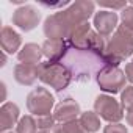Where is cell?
Here are the masks:
<instances>
[{
	"instance_id": "16",
	"label": "cell",
	"mask_w": 133,
	"mask_h": 133,
	"mask_svg": "<svg viewBox=\"0 0 133 133\" xmlns=\"http://www.w3.org/2000/svg\"><path fill=\"white\" fill-rule=\"evenodd\" d=\"M14 78H16V82H17L19 85H22V86H31V85L39 78L38 66L19 63L16 68H14Z\"/></svg>"
},
{
	"instance_id": "2",
	"label": "cell",
	"mask_w": 133,
	"mask_h": 133,
	"mask_svg": "<svg viewBox=\"0 0 133 133\" xmlns=\"http://www.w3.org/2000/svg\"><path fill=\"white\" fill-rule=\"evenodd\" d=\"M133 55V31L119 25L113 36L108 39L105 58L108 66H119L124 59Z\"/></svg>"
},
{
	"instance_id": "15",
	"label": "cell",
	"mask_w": 133,
	"mask_h": 133,
	"mask_svg": "<svg viewBox=\"0 0 133 133\" xmlns=\"http://www.w3.org/2000/svg\"><path fill=\"white\" fill-rule=\"evenodd\" d=\"M91 31H92V28H91V24L89 22L75 27L71 31L69 38H68L69 47H72V49H88V42H89Z\"/></svg>"
},
{
	"instance_id": "31",
	"label": "cell",
	"mask_w": 133,
	"mask_h": 133,
	"mask_svg": "<svg viewBox=\"0 0 133 133\" xmlns=\"http://www.w3.org/2000/svg\"><path fill=\"white\" fill-rule=\"evenodd\" d=\"M131 63H133V61H131Z\"/></svg>"
},
{
	"instance_id": "12",
	"label": "cell",
	"mask_w": 133,
	"mask_h": 133,
	"mask_svg": "<svg viewBox=\"0 0 133 133\" xmlns=\"http://www.w3.org/2000/svg\"><path fill=\"white\" fill-rule=\"evenodd\" d=\"M41 49H42V55L47 58V61L61 63L71 47H69V42L64 39H45L44 44L41 45Z\"/></svg>"
},
{
	"instance_id": "20",
	"label": "cell",
	"mask_w": 133,
	"mask_h": 133,
	"mask_svg": "<svg viewBox=\"0 0 133 133\" xmlns=\"http://www.w3.org/2000/svg\"><path fill=\"white\" fill-rule=\"evenodd\" d=\"M16 133H38V125L33 116H24L16 125Z\"/></svg>"
},
{
	"instance_id": "7",
	"label": "cell",
	"mask_w": 133,
	"mask_h": 133,
	"mask_svg": "<svg viewBox=\"0 0 133 133\" xmlns=\"http://www.w3.org/2000/svg\"><path fill=\"white\" fill-rule=\"evenodd\" d=\"M55 105V99L45 88H35L27 96V110L36 117L49 116Z\"/></svg>"
},
{
	"instance_id": "18",
	"label": "cell",
	"mask_w": 133,
	"mask_h": 133,
	"mask_svg": "<svg viewBox=\"0 0 133 133\" xmlns=\"http://www.w3.org/2000/svg\"><path fill=\"white\" fill-rule=\"evenodd\" d=\"M82 127L86 130V133H96L100 130V117L96 111H85L78 117Z\"/></svg>"
},
{
	"instance_id": "6",
	"label": "cell",
	"mask_w": 133,
	"mask_h": 133,
	"mask_svg": "<svg viewBox=\"0 0 133 133\" xmlns=\"http://www.w3.org/2000/svg\"><path fill=\"white\" fill-rule=\"evenodd\" d=\"M94 111L99 114L100 119L110 124H117L124 117V108L121 102H117L113 96H108V94H100L96 97Z\"/></svg>"
},
{
	"instance_id": "4",
	"label": "cell",
	"mask_w": 133,
	"mask_h": 133,
	"mask_svg": "<svg viewBox=\"0 0 133 133\" xmlns=\"http://www.w3.org/2000/svg\"><path fill=\"white\" fill-rule=\"evenodd\" d=\"M97 85L102 91L108 94L122 92L125 88V72L121 71L117 66H105V68L96 75Z\"/></svg>"
},
{
	"instance_id": "19",
	"label": "cell",
	"mask_w": 133,
	"mask_h": 133,
	"mask_svg": "<svg viewBox=\"0 0 133 133\" xmlns=\"http://www.w3.org/2000/svg\"><path fill=\"white\" fill-rule=\"evenodd\" d=\"M53 133H86V130L82 127L80 121H71V122H64V124H56L53 128Z\"/></svg>"
},
{
	"instance_id": "28",
	"label": "cell",
	"mask_w": 133,
	"mask_h": 133,
	"mask_svg": "<svg viewBox=\"0 0 133 133\" xmlns=\"http://www.w3.org/2000/svg\"><path fill=\"white\" fill-rule=\"evenodd\" d=\"M6 64V53L2 52V63H0V66H5Z\"/></svg>"
},
{
	"instance_id": "1",
	"label": "cell",
	"mask_w": 133,
	"mask_h": 133,
	"mask_svg": "<svg viewBox=\"0 0 133 133\" xmlns=\"http://www.w3.org/2000/svg\"><path fill=\"white\" fill-rule=\"evenodd\" d=\"M75 80H91L105 66H108L105 55L89 49H69L61 61Z\"/></svg>"
},
{
	"instance_id": "29",
	"label": "cell",
	"mask_w": 133,
	"mask_h": 133,
	"mask_svg": "<svg viewBox=\"0 0 133 133\" xmlns=\"http://www.w3.org/2000/svg\"><path fill=\"white\" fill-rule=\"evenodd\" d=\"M38 133H50V131H44V130H38Z\"/></svg>"
},
{
	"instance_id": "26",
	"label": "cell",
	"mask_w": 133,
	"mask_h": 133,
	"mask_svg": "<svg viewBox=\"0 0 133 133\" xmlns=\"http://www.w3.org/2000/svg\"><path fill=\"white\" fill-rule=\"evenodd\" d=\"M125 78L130 82V83H133V63H127L125 64Z\"/></svg>"
},
{
	"instance_id": "5",
	"label": "cell",
	"mask_w": 133,
	"mask_h": 133,
	"mask_svg": "<svg viewBox=\"0 0 133 133\" xmlns=\"http://www.w3.org/2000/svg\"><path fill=\"white\" fill-rule=\"evenodd\" d=\"M42 30H44V35L47 36V39H64V41H68L74 27H72L71 21L68 19V16H66L64 10H63V11L50 14L44 21Z\"/></svg>"
},
{
	"instance_id": "22",
	"label": "cell",
	"mask_w": 133,
	"mask_h": 133,
	"mask_svg": "<svg viewBox=\"0 0 133 133\" xmlns=\"http://www.w3.org/2000/svg\"><path fill=\"white\" fill-rule=\"evenodd\" d=\"M36 125H38V130H44V131H50L55 128L56 125V121L53 119V116H41L36 119Z\"/></svg>"
},
{
	"instance_id": "11",
	"label": "cell",
	"mask_w": 133,
	"mask_h": 133,
	"mask_svg": "<svg viewBox=\"0 0 133 133\" xmlns=\"http://www.w3.org/2000/svg\"><path fill=\"white\" fill-rule=\"evenodd\" d=\"M119 22V17L114 11H107V10H102L99 13L94 14V28L99 35H102L103 38H108L113 31H116V28L119 27L117 25Z\"/></svg>"
},
{
	"instance_id": "17",
	"label": "cell",
	"mask_w": 133,
	"mask_h": 133,
	"mask_svg": "<svg viewBox=\"0 0 133 133\" xmlns=\"http://www.w3.org/2000/svg\"><path fill=\"white\" fill-rule=\"evenodd\" d=\"M42 49L38 45V44H33V42H28L25 44L19 52H17V59L19 63L22 64H31V66H38L42 58Z\"/></svg>"
},
{
	"instance_id": "3",
	"label": "cell",
	"mask_w": 133,
	"mask_h": 133,
	"mask_svg": "<svg viewBox=\"0 0 133 133\" xmlns=\"http://www.w3.org/2000/svg\"><path fill=\"white\" fill-rule=\"evenodd\" d=\"M38 72H39V80L44 85L53 88L56 92L64 91L72 82V74L63 63H50V61L39 63Z\"/></svg>"
},
{
	"instance_id": "30",
	"label": "cell",
	"mask_w": 133,
	"mask_h": 133,
	"mask_svg": "<svg viewBox=\"0 0 133 133\" xmlns=\"http://www.w3.org/2000/svg\"><path fill=\"white\" fill-rule=\"evenodd\" d=\"M6 133H13V131H6Z\"/></svg>"
},
{
	"instance_id": "14",
	"label": "cell",
	"mask_w": 133,
	"mask_h": 133,
	"mask_svg": "<svg viewBox=\"0 0 133 133\" xmlns=\"http://www.w3.org/2000/svg\"><path fill=\"white\" fill-rule=\"evenodd\" d=\"M0 44H2V52L13 55V53H16L21 49L22 38H21V35L16 30H13L11 27L5 25L2 28V33H0Z\"/></svg>"
},
{
	"instance_id": "23",
	"label": "cell",
	"mask_w": 133,
	"mask_h": 133,
	"mask_svg": "<svg viewBox=\"0 0 133 133\" xmlns=\"http://www.w3.org/2000/svg\"><path fill=\"white\" fill-rule=\"evenodd\" d=\"M121 21H122V25H124L127 30L133 31V6H127V8L122 10V13H121Z\"/></svg>"
},
{
	"instance_id": "24",
	"label": "cell",
	"mask_w": 133,
	"mask_h": 133,
	"mask_svg": "<svg viewBox=\"0 0 133 133\" xmlns=\"http://www.w3.org/2000/svg\"><path fill=\"white\" fill-rule=\"evenodd\" d=\"M103 133H128V130H127L125 125H122L121 122H117V124H108V125H105Z\"/></svg>"
},
{
	"instance_id": "21",
	"label": "cell",
	"mask_w": 133,
	"mask_h": 133,
	"mask_svg": "<svg viewBox=\"0 0 133 133\" xmlns=\"http://www.w3.org/2000/svg\"><path fill=\"white\" fill-rule=\"evenodd\" d=\"M121 105L125 111L133 110V86H125L121 92Z\"/></svg>"
},
{
	"instance_id": "27",
	"label": "cell",
	"mask_w": 133,
	"mask_h": 133,
	"mask_svg": "<svg viewBox=\"0 0 133 133\" xmlns=\"http://www.w3.org/2000/svg\"><path fill=\"white\" fill-rule=\"evenodd\" d=\"M125 119H127V124L133 127V110H131V111H127V116H125Z\"/></svg>"
},
{
	"instance_id": "8",
	"label": "cell",
	"mask_w": 133,
	"mask_h": 133,
	"mask_svg": "<svg viewBox=\"0 0 133 133\" xmlns=\"http://www.w3.org/2000/svg\"><path fill=\"white\" fill-rule=\"evenodd\" d=\"M11 21H13V25H16L22 31H31L33 28L38 27V24L41 21V14L35 6L22 5L14 11Z\"/></svg>"
},
{
	"instance_id": "9",
	"label": "cell",
	"mask_w": 133,
	"mask_h": 133,
	"mask_svg": "<svg viewBox=\"0 0 133 133\" xmlns=\"http://www.w3.org/2000/svg\"><path fill=\"white\" fill-rule=\"evenodd\" d=\"M94 8L96 5L89 2V0H77V2L69 5V8H66L64 13L68 16V19L71 21L72 27L75 28L89 21V17L94 14Z\"/></svg>"
},
{
	"instance_id": "10",
	"label": "cell",
	"mask_w": 133,
	"mask_h": 133,
	"mask_svg": "<svg viewBox=\"0 0 133 133\" xmlns=\"http://www.w3.org/2000/svg\"><path fill=\"white\" fill-rule=\"evenodd\" d=\"M82 114V110H80V105L78 102H75L74 99L68 97V99H63L53 110V119L59 124H64V122H71V121H75L77 117H80Z\"/></svg>"
},
{
	"instance_id": "25",
	"label": "cell",
	"mask_w": 133,
	"mask_h": 133,
	"mask_svg": "<svg viewBox=\"0 0 133 133\" xmlns=\"http://www.w3.org/2000/svg\"><path fill=\"white\" fill-rule=\"evenodd\" d=\"M99 5L100 6H103V8H110V10H124V8H127V3L125 2H119V3H110V2H99Z\"/></svg>"
},
{
	"instance_id": "13",
	"label": "cell",
	"mask_w": 133,
	"mask_h": 133,
	"mask_svg": "<svg viewBox=\"0 0 133 133\" xmlns=\"http://www.w3.org/2000/svg\"><path fill=\"white\" fill-rule=\"evenodd\" d=\"M19 107L13 102H6L2 105L0 108V130L3 133L10 131L14 125H17V122L21 121L19 119Z\"/></svg>"
}]
</instances>
